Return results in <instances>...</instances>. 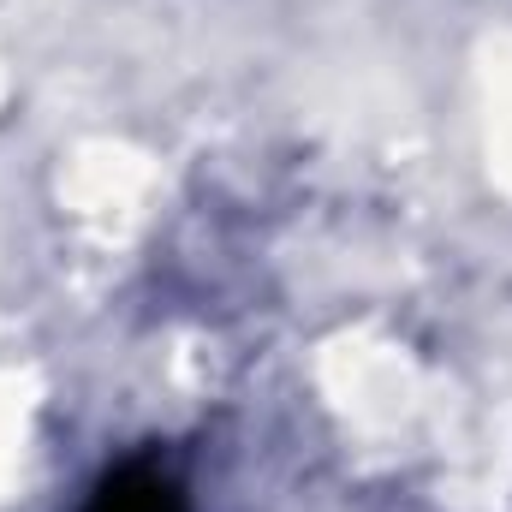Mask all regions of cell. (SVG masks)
<instances>
[{
	"instance_id": "obj_1",
	"label": "cell",
	"mask_w": 512,
	"mask_h": 512,
	"mask_svg": "<svg viewBox=\"0 0 512 512\" xmlns=\"http://www.w3.org/2000/svg\"><path fill=\"white\" fill-rule=\"evenodd\" d=\"M90 512H179V507H173V489H161L155 477H120Z\"/></svg>"
}]
</instances>
